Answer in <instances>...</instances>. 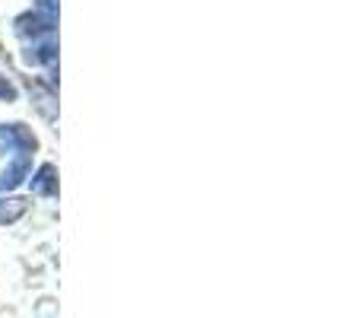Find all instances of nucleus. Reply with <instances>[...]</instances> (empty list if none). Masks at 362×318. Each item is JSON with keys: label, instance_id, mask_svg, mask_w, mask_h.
<instances>
[{"label": "nucleus", "instance_id": "nucleus-1", "mask_svg": "<svg viewBox=\"0 0 362 318\" xmlns=\"http://www.w3.org/2000/svg\"><path fill=\"white\" fill-rule=\"evenodd\" d=\"M54 185H57L54 181V166H42V172L35 175V185L32 188H35L38 194H54Z\"/></svg>", "mask_w": 362, "mask_h": 318}, {"label": "nucleus", "instance_id": "nucleus-2", "mask_svg": "<svg viewBox=\"0 0 362 318\" xmlns=\"http://www.w3.org/2000/svg\"><path fill=\"white\" fill-rule=\"evenodd\" d=\"M25 169H29V162H25V159H16V162H13V166L4 172V178H0V188L19 185V181H23V172H25Z\"/></svg>", "mask_w": 362, "mask_h": 318}, {"label": "nucleus", "instance_id": "nucleus-3", "mask_svg": "<svg viewBox=\"0 0 362 318\" xmlns=\"http://www.w3.org/2000/svg\"><path fill=\"white\" fill-rule=\"evenodd\" d=\"M23 210H25L23 200H13V207H0V220H16Z\"/></svg>", "mask_w": 362, "mask_h": 318}, {"label": "nucleus", "instance_id": "nucleus-4", "mask_svg": "<svg viewBox=\"0 0 362 318\" xmlns=\"http://www.w3.org/2000/svg\"><path fill=\"white\" fill-rule=\"evenodd\" d=\"M0 96H4V99H13V96H16V89H13L6 80H0Z\"/></svg>", "mask_w": 362, "mask_h": 318}]
</instances>
